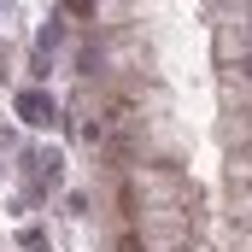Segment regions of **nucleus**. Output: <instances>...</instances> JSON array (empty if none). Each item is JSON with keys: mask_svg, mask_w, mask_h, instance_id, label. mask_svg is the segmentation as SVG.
I'll return each instance as SVG.
<instances>
[{"mask_svg": "<svg viewBox=\"0 0 252 252\" xmlns=\"http://www.w3.org/2000/svg\"><path fill=\"white\" fill-rule=\"evenodd\" d=\"M18 112H24L30 124H47V118H53V106H47L41 94H24V100H18Z\"/></svg>", "mask_w": 252, "mask_h": 252, "instance_id": "obj_1", "label": "nucleus"}]
</instances>
